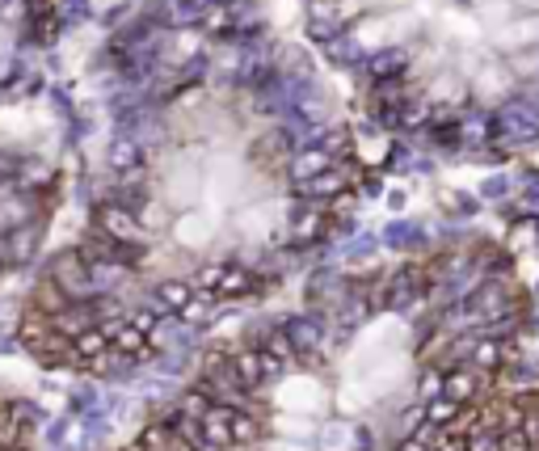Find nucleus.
Masks as SVG:
<instances>
[{"instance_id":"1","label":"nucleus","mask_w":539,"mask_h":451,"mask_svg":"<svg viewBox=\"0 0 539 451\" xmlns=\"http://www.w3.org/2000/svg\"><path fill=\"white\" fill-rule=\"evenodd\" d=\"M51 278L60 283V287L72 295V300H89L93 295V270H89V262H84V254L80 249H72V254H60V258L51 262Z\"/></svg>"},{"instance_id":"2","label":"nucleus","mask_w":539,"mask_h":451,"mask_svg":"<svg viewBox=\"0 0 539 451\" xmlns=\"http://www.w3.org/2000/svg\"><path fill=\"white\" fill-rule=\"evenodd\" d=\"M283 334L291 338L295 355H320V346H325V325L317 317H291L283 321Z\"/></svg>"},{"instance_id":"3","label":"nucleus","mask_w":539,"mask_h":451,"mask_svg":"<svg viewBox=\"0 0 539 451\" xmlns=\"http://www.w3.org/2000/svg\"><path fill=\"white\" fill-rule=\"evenodd\" d=\"M232 384L245 388V392H257V388L266 384V358H261V350H257V346H249V350H237V355H232Z\"/></svg>"},{"instance_id":"4","label":"nucleus","mask_w":539,"mask_h":451,"mask_svg":"<svg viewBox=\"0 0 539 451\" xmlns=\"http://www.w3.org/2000/svg\"><path fill=\"white\" fill-rule=\"evenodd\" d=\"M72 346H76L80 363H93V358L110 355V334H106L101 325H89V329H80L76 338H72Z\"/></svg>"},{"instance_id":"5","label":"nucleus","mask_w":539,"mask_h":451,"mask_svg":"<svg viewBox=\"0 0 539 451\" xmlns=\"http://www.w3.org/2000/svg\"><path fill=\"white\" fill-rule=\"evenodd\" d=\"M232 439H237V447H253L257 439H261V414L249 409V405H240L237 414H232Z\"/></svg>"},{"instance_id":"6","label":"nucleus","mask_w":539,"mask_h":451,"mask_svg":"<svg viewBox=\"0 0 539 451\" xmlns=\"http://www.w3.org/2000/svg\"><path fill=\"white\" fill-rule=\"evenodd\" d=\"M463 414V405L455 401V397H446V392H438L434 401L426 405V422L430 426H438V431H446V426H455Z\"/></svg>"},{"instance_id":"7","label":"nucleus","mask_w":539,"mask_h":451,"mask_svg":"<svg viewBox=\"0 0 539 451\" xmlns=\"http://www.w3.org/2000/svg\"><path fill=\"white\" fill-rule=\"evenodd\" d=\"M173 443H177V431L169 426V422H160V418H152L140 431V447L143 451H173Z\"/></svg>"},{"instance_id":"8","label":"nucleus","mask_w":539,"mask_h":451,"mask_svg":"<svg viewBox=\"0 0 539 451\" xmlns=\"http://www.w3.org/2000/svg\"><path fill=\"white\" fill-rule=\"evenodd\" d=\"M97 228H101V232H110V237H118V241H131V237H135V220H131L127 211H118V207L101 211V215H97Z\"/></svg>"},{"instance_id":"9","label":"nucleus","mask_w":539,"mask_h":451,"mask_svg":"<svg viewBox=\"0 0 539 451\" xmlns=\"http://www.w3.org/2000/svg\"><path fill=\"white\" fill-rule=\"evenodd\" d=\"M157 300L169 308V312H181V308L194 300V291H190V283H181V278H169V283H160V287H157Z\"/></svg>"},{"instance_id":"10","label":"nucleus","mask_w":539,"mask_h":451,"mask_svg":"<svg viewBox=\"0 0 539 451\" xmlns=\"http://www.w3.org/2000/svg\"><path fill=\"white\" fill-rule=\"evenodd\" d=\"M506 355H510V350H506V342H476V346H472V363H476V367H485V371H497V367H502V363H506Z\"/></svg>"},{"instance_id":"11","label":"nucleus","mask_w":539,"mask_h":451,"mask_svg":"<svg viewBox=\"0 0 539 451\" xmlns=\"http://www.w3.org/2000/svg\"><path fill=\"white\" fill-rule=\"evenodd\" d=\"M446 397H455V401H472L476 392H480V380H476L472 371H455V375H446V384H443Z\"/></svg>"},{"instance_id":"12","label":"nucleus","mask_w":539,"mask_h":451,"mask_svg":"<svg viewBox=\"0 0 539 451\" xmlns=\"http://www.w3.org/2000/svg\"><path fill=\"white\" fill-rule=\"evenodd\" d=\"M253 287H257V283H253V274H249V270H228L215 295H245V291H253Z\"/></svg>"},{"instance_id":"13","label":"nucleus","mask_w":539,"mask_h":451,"mask_svg":"<svg viewBox=\"0 0 539 451\" xmlns=\"http://www.w3.org/2000/svg\"><path fill=\"white\" fill-rule=\"evenodd\" d=\"M468 451H502V431H493V426H476L472 435H468Z\"/></svg>"},{"instance_id":"14","label":"nucleus","mask_w":539,"mask_h":451,"mask_svg":"<svg viewBox=\"0 0 539 451\" xmlns=\"http://www.w3.org/2000/svg\"><path fill=\"white\" fill-rule=\"evenodd\" d=\"M502 451H535V447H531V439L519 426V431H502Z\"/></svg>"},{"instance_id":"15","label":"nucleus","mask_w":539,"mask_h":451,"mask_svg":"<svg viewBox=\"0 0 539 451\" xmlns=\"http://www.w3.org/2000/svg\"><path fill=\"white\" fill-rule=\"evenodd\" d=\"M211 317H215V312H211V308L206 304H198V300H190V304L181 308V321H190V325H198V321H211Z\"/></svg>"},{"instance_id":"16","label":"nucleus","mask_w":539,"mask_h":451,"mask_svg":"<svg viewBox=\"0 0 539 451\" xmlns=\"http://www.w3.org/2000/svg\"><path fill=\"white\" fill-rule=\"evenodd\" d=\"M223 274H228V266H206V270L198 274V283H203V291H220Z\"/></svg>"},{"instance_id":"17","label":"nucleus","mask_w":539,"mask_h":451,"mask_svg":"<svg viewBox=\"0 0 539 451\" xmlns=\"http://www.w3.org/2000/svg\"><path fill=\"white\" fill-rule=\"evenodd\" d=\"M131 321L140 325L143 334H152V329L160 325V312H152V308H143V312H131Z\"/></svg>"}]
</instances>
